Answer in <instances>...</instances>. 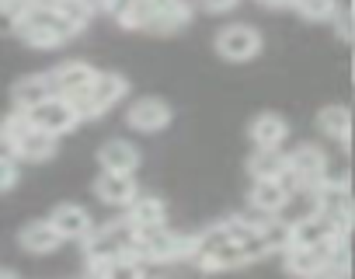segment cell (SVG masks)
<instances>
[{
  "instance_id": "6da1fadb",
  "label": "cell",
  "mask_w": 355,
  "mask_h": 279,
  "mask_svg": "<svg viewBox=\"0 0 355 279\" xmlns=\"http://www.w3.org/2000/svg\"><path fill=\"white\" fill-rule=\"evenodd\" d=\"M15 35L32 49H56V46H63L67 39H73L80 32L56 11L53 0H32V4L25 8V15L18 18V25H15Z\"/></svg>"
},
{
  "instance_id": "7a4b0ae2",
  "label": "cell",
  "mask_w": 355,
  "mask_h": 279,
  "mask_svg": "<svg viewBox=\"0 0 355 279\" xmlns=\"http://www.w3.org/2000/svg\"><path fill=\"white\" fill-rule=\"evenodd\" d=\"M129 251L143 262H192L196 255V234H174L167 230V223L160 227H139L132 234Z\"/></svg>"
},
{
  "instance_id": "3957f363",
  "label": "cell",
  "mask_w": 355,
  "mask_h": 279,
  "mask_svg": "<svg viewBox=\"0 0 355 279\" xmlns=\"http://www.w3.org/2000/svg\"><path fill=\"white\" fill-rule=\"evenodd\" d=\"M125 94H129V81H125L122 74H115V70H98L91 91L77 101V108H80L84 119H101V115H105L108 108H115Z\"/></svg>"
},
{
  "instance_id": "277c9868",
  "label": "cell",
  "mask_w": 355,
  "mask_h": 279,
  "mask_svg": "<svg viewBox=\"0 0 355 279\" xmlns=\"http://www.w3.org/2000/svg\"><path fill=\"white\" fill-rule=\"evenodd\" d=\"M28 115H32V122L39 129H46L53 136H63V133H70V129H77L84 122L77 101H70L63 94H49L46 101H39L35 108H28Z\"/></svg>"
},
{
  "instance_id": "5b68a950",
  "label": "cell",
  "mask_w": 355,
  "mask_h": 279,
  "mask_svg": "<svg viewBox=\"0 0 355 279\" xmlns=\"http://www.w3.org/2000/svg\"><path fill=\"white\" fill-rule=\"evenodd\" d=\"M261 49H265V39L254 25H227L216 35V53L227 63H251L254 56H261Z\"/></svg>"
},
{
  "instance_id": "8992f818",
  "label": "cell",
  "mask_w": 355,
  "mask_h": 279,
  "mask_svg": "<svg viewBox=\"0 0 355 279\" xmlns=\"http://www.w3.org/2000/svg\"><path fill=\"white\" fill-rule=\"evenodd\" d=\"M94 77H98V70H94L91 63H84V60H67V63H60L56 70H49L53 91L63 94V98H70V101H80V98L91 91Z\"/></svg>"
},
{
  "instance_id": "52a82bcc",
  "label": "cell",
  "mask_w": 355,
  "mask_h": 279,
  "mask_svg": "<svg viewBox=\"0 0 355 279\" xmlns=\"http://www.w3.org/2000/svg\"><path fill=\"white\" fill-rule=\"evenodd\" d=\"M132 223L122 217V220H112L105 227H94L87 237H84V255H122L129 251L132 244Z\"/></svg>"
},
{
  "instance_id": "ba28073f",
  "label": "cell",
  "mask_w": 355,
  "mask_h": 279,
  "mask_svg": "<svg viewBox=\"0 0 355 279\" xmlns=\"http://www.w3.org/2000/svg\"><path fill=\"white\" fill-rule=\"evenodd\" d=\"M171 119H174L171 105H167L164 98H153V94L136 98V101L125 108V122H129L136 133H160V129L171 126Z\"/></svg>"
},
{
  "instance_id": "9c48e42d",
  "label": "cell",
  "mask_w": 355,
  "mask_h": 279,
  "mask_svg": "<svg viewBox=\"0 0 355 279\" xmlns=\"http://www.w3.org/2000/svg\"><path fill=\"white\" fill-rule=\"evenodd\" d=\"M94 196H98V203H105V206L125 210V206L139 196L136 175H129V171H105V168H101V175L94 178Z\"/></svg>"
},
{
  "instance_id": "30bf717a",
  "label": "cell",
  "mask_w": 355,
  "mask_h": 279,
  "mask_svg": "<svg viewBox=\"0 0 355 279\" xmlns=\"http://www.w3.org/2000/svg\"><path fill=\"white\" fill-rule=\"evenodd\" d=\"M331 244V241H327ZM327 244H293L282 251V269L289 276H300V279H310V276H324L327 272Z\"/></svg>"
},
{
  "instance_id": "8fae6325",
  "label": "cell",
  "mask_w": 355,
  "mask_h": 279,
  "mask_svg": "<svg viewBox=\"0 0 355 279\" xmlns=\"http://www.w3.org/2000/svg\"><path fill=\"white\" fill-rule=\"evenodd\" d=\"M289 171L303 182V189H313L324 182L327 175V154L317 147V144H300L293 154H289Z\"/></svg>"
},
{
  "instance_id": "7c38bea8",
  "label": "cell",
  "mask_w": 355,
  "mask_h": 279,
  "mask_svg": "<svg viewBox=\"0 0 355 279\" xmlns=\"http://www.w3.org/2000/svg\"><path fill=\"white\" fill-rule=\"evenodd\" d=\"M49 223L60 230L63 241H84V237L94 230L91 213H87L84 206H77V203H60V206L49 213Z\"/></svg>"
},
{
  "instance_id": "4fadbf2b",
  "label": "cell",
  "mask_w": 355,
  "mask_h": 279,
  "mask_svg": "<svg viewBox=\"0 0 355 279\" xmlns=\"http://www.w3.org/2000/svg\"><path fill=\"white\" fill-rule=\"evenodd\" d=\"M289 199H293V189L282 178H254V185H251V206L265 217H272V213L279 217L289 206Z\"/></svg>"
},
{
  "instance_id": "5bb4252c",
  "label": "cell",
  "mask_w": 355,
  "mask_h": 279,
  "mask_svg": "<svg viewBox=\"0 0 355 279\" xmlns=\"http://www.w3.org/2000/svg\"><path fill=\"white\" fill-rule=\"evenodd\" d=\"M248 136H251V144H254V147L275 151V147H282L286 140H289V122H286L279 112H261V115L251 119Z\"/></svg>"
},
{
  "instance_id": "9a60e30c",
  "label": "cell",
  "mask_w": 355,
  "mask_h": 279,
  "mask_svg": "<svg viewBox=\"0 0 355 279\" xmlns=\"http://www.w3.org/2000/svg\"><path fill=\"white\" fill-rule=\"evenodd\" d=\"M98 164L105 171H129V175H136V168H139V147L129 144V140H108V144L98 147Z\"/></svg>"
},
{
  "instance_id": "2e32d148",
  "label": "cell",
  "mask_w": 355,
  "mask_h": 279,
  "mask_svg": "<svg viewBox=\"0 0 355 279\" xmlns=\"http://www.w3.org/2000/svg\"><path fill=\"white\" fill-rule=\"evenodd\" d=\"M18 244H21V251H28V255H49V251H56V248L63 244V237H60V230H56L49 220H32V223L21 227Z\"/></svg>"
},
{
  "instance_id": "e0dca14e",
  "label": "cell",
  "mask_w": 355,
  "mask_h": 279,
  "mask_svg": "<svg viewBox=\"0 0 355 279\" xmlns=\"http://www.w3.org/2000/svg\"><path fill=\"white\" fill-rule=\"evenodd\" d=\"M196 265L206 269V272H227V269H241V265H251L248 251L237 244V241H223L202 255H196Z\"/></svg>"
},
{
  "instance_id": "ac0fdd59",
  "label": "cell",
  "mask_w": 355,
  "mask_h": 279,
  "mask_svg": "<svg viewBox=\"0 0 355 279\" xmlns=\"http://www.w3.org/2000/svg\"><path fill=\"white\" fill-rule=\"evenodd\" d=\"M352 108L348 105H324L320 112H317V129L327 136V140H334V144H341V147H348V140H352Z\"/></svg>"
},
{
  "instance_id": "d6986e66",
  "label": "cell",
  "mask_w": 355,
  "mask_h": 279,
  "mask_svg": "<svg viewBox=\"0 0 355 279\" xmlns=\"http://www.w3.org/2000/svg\"><path fill=\"white\" fill-rule=\"evenodd\" d=\"M56 147H60V136H53V133H46V129H39V126H32L21 140H18V161H49V158H56Z\"/></svg>"
},
{
  "instance_id": "ffe728a7",
  "label": "cell",
  "mask_w": 355,
  "mask_h": 279,
  "mask_svg": "<svg viewBox=\"0 0 355 279\" xmlns=\"http://www.w3.org/2000/svg\"><path fill=\"white\" fill-rule=\"evenodd\" d=\"M49 94H56L49 74H28V77H21V81L11 87V101H15V108H25V112L35 108L39 101H46Z\"/></svg>"
},
{
  "instance_id": "44dd1931",
  "label": "cell",
  "mask_w": 355,
  "mask_h": 279,
  "mask_svg": "<svg viewBox=\"0 0 355 279\" xmlns=\"http://www.w3.org/2000/svg\"><path fill=\"white\" fill-rule=\"evenodd\" d=\"M125 220L132 223V230H139V227H160V223H167V206L157 196H136L125 206Z\"/></svg>"
},
{
  "instance_id": "7402d4cb",
  "label": "cell",
  "mask_w": 355,
  "mask_h": 279,
  "mask_svg": "<svg viewBox=\"0 0 355 279\" xmlns=\"http://www.w3.org/2000/svg\"><path fill=\"white\" fill-rule=\"evenodd\" d=\"M248 171H251V178H282L289 171V154H282V147H275V151L254 147Z\"/></svg>"
},
{
  "instance_id": "603a6c76",
  "label": "cell",
  "mask_w": 355,
  "mask_h": 279,
  "mask_svg": "<svg viewBox=\"0 0 355 279\" xmlns=\"http://www.w3.org/2000/svg\"><path fill=\"white\" fill-rule=\"evenodd\" d=\"M56 4V11L77 28V32H84L87 25H91V18L98 15V8L91 4V0H53Z\"/></svg>"
},
{
  "instance_id": "cb8c5ba5",
  "label": "cell",
  "mask_w": 355,
  "mask_h": 279,
  "mask_svg": "<svg viewBox=\"0 0 355 279\" xmlns=\"http://www.w3.org/2000/svg\"><path fill=\"white\" fill-rule=\"evenodd\" d=\"M261 234H265V244L268 251H286L293 244V220H275V213L268 220H261Z\"/></svg>"
},
{
  "instance_id": "d4e9b609",
  "label": "cell",
  "mask_w": 355,
  "mask_h": 279,
  "mask_svg": "<svg viewBox=\"0 0 355 279\" xmlns=\"http://www.w3.org/2000/svg\"><path fill=\"white\" fill-rule=\"evenodd\" d=\"M293 11L306 22H334L338 0H293Z\"/></svg>"
},
{
  "instance_id": "484cf974",
  "label": "cell",
  "mask_w": 355,
  "mask_h": 279,
  "mask_svg": "<svg viewBox=\"0 0 355 279\" xmlns=\"http://www.w3.org/2000/svg\"><path fill=\"white\" fill-rule=\"evenodd\" d=\"M18 185V161H0V192Z\"/></svg>"
},
{
  "instance_id": "4316f807",
  "label": "cell",
  "mask_w": 355,
  "mask_h": 279,
  "mask_svg": "<svg viewBox=\"0 0 355 279\" xmlns=\"http://www.w3.org/2000/svg\"><path fill=\"white\" fill-rule=\"evenodd\" d=\"M237 4H241V0H199V8L209 11V15H227V11H234Z\"/></svg>"
},
{
  "instance_id": "83f0119b",
  "label": "cell",
  "mask_w": 355,
  "mask_h": 279,
  "mask_svg": "<svg viewBox=\"0 0 355 279\" xmlns=\"http://www.w3.org/2000/svg\"><path fill=\"white\" fill-rule=\"evenodd\" d=\"M0 161H18V144L0 129Z\"/></svg>"
},
{
  "instance_id": "f1b7e54d",
  "label": "cell",
  "mask_w": 355,
  "mask_h": 279,
  "mask_svg": "<svg viewBox=\"0 0 355 279\" xmlns=\"http://www.w3.org/2000/svg\"><path fill=\"white\" fill-rule=\"evenodd\" d=\"M345 227H348V234H355V196H352V203L345 210Z\"/></svg>"
},
{
  "instance_id": "f546056e",
  "label": "cell",
  "mask_w": 355,
  "mask_h": 279,
  "mask_svg": "<svg viewBox=\"0 0 355 279\" xmlns=\"http://www.w3.org/2000/svg\"><path fill=\"white\" fill-rule=\"evenodd\" d=\"M265 8H293V0H261Z\"/></svg>"
},
{
  "instance_id": "4dcf8cb0",
  "label": "cell",
  "mask_w": 355,
  "mask_h": 279,
  "mask_svg": "<svg viewBox=\"0 0 355 279\" xmlns=\"http://www.w3.org/2000/svg\"><path fill=\"white\" fill-rule=\"evenodd\" d=\"M345 11H348V18H352V28H355V0H348V8H345Z\"/></svg>"
},
{
  "instance_id": "1f68e13d",
  "label": "cell",
  "mask_w": 355,
  "mask_h": 279,
  "mask_svg": "<svg viewBox=\"0 0 355 279\" xmlns=\"http://www.w3.org/2000/svg\"><path fill=\"white\" fill-rule=\"evenodd\" d=\"M0 279H15V272L11 269H0Z\"/></svg>"
},
{
  "instance_id": "d6a6232c",
  "label": "cell",
  "mask_w": 355,
  "mask_h": 279,
  "mask_svg": "<svg viewBox=\"0 0 355 279\" xmlns=\"http://www.w3.org/2000/svg\"><path fill=\"white\" fill-rule=\"evenodd\" d=\"M348 42H355V28H352V39H348Z\"/></svg>"
}]
</instances>
